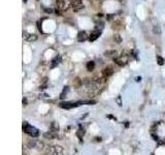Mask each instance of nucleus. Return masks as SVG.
Listing matches in <instances>:
<instances>
[{"label":"nucleus","mask_w":165,"mask_h":155,"mask_svg":"<svg viewBox=\"0 0 165 155\" xmlns=\"http://www.w3.org/2000/svg\"><path fill=\"white\" fill-rule=\"evenodd\" d=\"M23 131L25 133H27L29 136H31V138H37L39 136V131L38 129L34 127V126L30 125L28 122L24 121L23 122Z\"/></svg>","instance_id":"1"},{"label":"nucleus","mask_w":165,"mask_h":155,"mask_svg":"<svg viewBox=\"0 0 165 155\" xmlns=\"http://www.w3.org/2000/svg\"><path fill=\"white\" fill-rule=\"evenodd\" d=\"M47 155H63V148L61 146H49L46 150Z\"/></svg>","instance_id":"2"},{"label":"nucleus","mask_w":165,"mask_h":155,"mask_svg":"<svg viewBox=\"0 0 165 155\" xmlns=\"http://www.w3.org/2000/svg\"><path fill=\"white\" fill-rule=\"evenodd\" d=\"M56 5L57 8L60 10H67L71 5L70 0H56Z\"/></svg>","instance_id":"3"},{"label":"nucleus","mask_w":165,"mask_h":155,"mask_svg":"<svg viewBox=\"0 0 165 155\" xmlns=\"http://www.w3.org/2000/svg\"><path fill=\"white\" fill-rule=\"evenodd\" d=\"M60 108H62V109H66V110H69V109H73V108H77L79 107V102H63L59 104Z\"/></svg>","instance_id":"4"},{"label":"nucleus","mask_w":165,"mask_h":155,"mask_svg":"<svg viewBox=\"0 0 165 155\" xmlns=\"http://www.w3.org/2000/svg\"><path fill=\"white\" fill-rule=\"evenodd\" d=\"M70 3H71V6L74 12H79L81 10L84 8L83 0H70Z\"/></svg>","instance_id":"5"},{"label":"nucleus","mask_w":165,"mask_h":155,"mask_svg":"<svg viewBox=\"0 0 165 155\" xmlns=\"http://www.w3.org/2000/svg\"><path fill=\"white\" fill-rule=\"evenodd\" d=\"M101 32L102 31H100V30L94 29L93 31H92V33L90 34V36H89V41H95L96 39L101 35Z\"/></svg>","instance_id":"6"},{"label":"nucleus","mask_w":165,"mask_h":155,"mask_svg":"<svg viewBox=\"0 0 165 155\" xmlns=\"http://www.w3.org/2000/svg\"><path fill=\"white\" fill-rule=\"evenodd\" d=\"M60 62H61V56L57 55L56 57H54L52 62H51V68H55L57 65H59Z\"/></svg>","instance_id":"7"},{"label":"nucleus","mask_w":165,"mask_h":155,"mask_svg":"<svg viewBox=\"0 0 165 155\" xmlns=\"http://www.w3.org/2000/svg\"><path fill=\"white\" fill-rule=\"evenodd\" d=\"M87 39H89V37L85 31H79V33H77V40H79V43L87 40Z\"/></svg>","instance_id":"8"},{"label":"nucleus","mask_w":165,"mask_h":155,"mask_svg":"<svg viewBox=\"0 0 165 155\" xmlns=\"http://www.w3.org/2000/svg\"><path fill=\"white\" fill-rule=\"evenodd\" d=\"M114 61H115L119 66H124L127 63V60L124 59V56H121L119 58H114Z\"/></svg>","instance_id":"9"},{"label":"nucleus","mask_w":165,"mask_h":155,"mask_svg":"<svg viewBox=\"0 0 165 155\" xmlns=\"http://www.w3.org/2000/svg\"><path fill=\"white\" fill-rule=\"evenodd\" d=\"M112 73H114V69H112V67H110V66H108V67H105L104 69L102 70V75L104 78L110 77Z\"/></svg>","instance_id":"10"},{"label":"nucleus","mask_w":165,"mask_h":155,"mask_svg":"<svg viewBox=\"0 0 165 155\" xmlns=\"http://www.w3.org/2000/svg\"><path fill=\"white\" fill-rule=\"evenodd\" d=\"M43 136L46 139H48V140H54V139H56V133H55V131L49 130V131H47V132L43 133Z\"/></svg>","instance_id":"11"},{"label":"nucleus","mask_w":165,"mask_h":155,"mask_svg":"<svg viewBox=\"0 0 165 155\" xmlns=\"http://www.w3.org/2000/svg\"><path fill=\"white\" fill-rule=\"evenodd\" d=\"M86 67L88 71H92V70L94 69V67H95V62H94V61H89L86 64Z\"/></svg>","instance_id":"12"},{"label":"nucleus","mask_w":165,"mask_h":155,"mask_svg":"<svg viewBox=\"0 0 165 155\" xmlns=\"http://www.w3.org/2000/svg\"><path fill=\"white\" fill-rule=\"evenodd\" d=\"M104 55L108 56V57H114V58H116V56H117V52L114 51V50H107V51L104 52Z\"/></svg>","instance_id":"13"},{"label":"nucleus","mask_w":165,"mask_h":155,"mask_svg":"<svg viewBox=\"0 0 165 155\" xmlns=\"http://www.w3.org/2000/svg\"><path fill=\"white\" fill-rule=\"evenodd\" d=\"M84 134H85V128H84V127H81V126H79V130L77 131V138H79V139H81L83 136H84Z\"/></svg>","instance_id":"14"},{"label":"nucleus","mask_w":165,"mask_h":155,"mask_svg":"<svg viewBox=\"0 0 165 155\" xmlns=\"http://www.w3.org/2000/svg\"><path fill=\"white\" fill-rule=\"evenodd\" d=\"M68 91H69V86H65V87L63 88L62 93L60 94V98H61V99H63V98L65 97V95H66L67 93H68Z\"/></svg>","instance_id":"15"},{"label":"nucleus","mask_w":165,"mask_h":155,"mask_svg":"<svg viewBox=\"0 0 165 155\" xmlns=\"http://www.w3.org/2000/svg\"><path fill=\"white\" fill-rule=\"evenodd\" d=\"M51 130H52V131L59 130V125H58L56 122H52V124H51Z\"/></svg>","instance_id":"16"},{"label":"nucleus","mask_w":165,"mask_h":155,"mask_svg":"<svg viewBox=\"0 0 165 155\" xmlns=\"http://www.w3.org/2000/svg\"><path fill=\"white\" fill-rule=\"evenodd\" d=\"M81 84H83V82L79 80V78H75V79L73 80V86H75V87H79Z\"/></svg>","instance_id":"17"},{"label":"nucleus","mask_w":165,"mask_h":155,"mask_svg":"<svg viewBox=\"0 0 165 155\" xmlns=\"http://www.w3.org/2000/svg\"><path fill=\"white\" fill-rule=\"evenodd\" d=\"M114 40H115V43H117V44H121V43H122V37L120 36L119 34H115V35H114Z\"/></svg>","instance_id":"18"},{"label":"nucleus","mask_w":165,"mask_h":155,"mask_svg":"<svg viewBox=\"0 0 165 155\" xmlns=\"http://www.w3.org/2000/svg\"><path fill=\"white\" fill-rule=\"evenodd\" d=\"M36 39H37V36H36L35 34H30V35H28V37H27V41H35Z\"/></svg>","instance_id":"19"},{"label":"nucleus","mask_w":165,"mask_h":155,"mask_svg":"<svg viewBox=\"0 0 165 155\" xmlns=\"http://www.w3.org/2000/svg\"><path fill=\"white\" fill-rule=\"evenodd\" d=\"M157 62H158L159 65L162 66L163 64H164V59H163V57H161V56H157Z\"/></svg>","instance_id":"20"},{"label":"nucleus","mask_w":165,"mask_h":155,"mask_svg":"<svg viewBox=\"0 0 165 155\" xmlns=\"http://www.w3.org/2000/svg\"><path fill=\"white\" fill-rule=\"evenodd\" d=\"M153 30H154V33L155 34H160L161 33V29H160V27L159 26H154Z\"/></svg>","instance_id":"21"},{"label":"nucleus","mask_w":165,"mask_h":155,"mask_svg":"<svg viewBox=\"0 0 165 155\" xmlns=\"http://www.w3.org/2000/svg\"><path fill=\"white\" fill-rule=\"evenodd\" d=\"M117 104H119L120 107L122 106V98H121V96H118V98H117Z\"/></svg>","instance_id":"22"},{"label":"nucleus","mask_w":165,"mask_h":155,"mask_svg":"<svg viewBox=\"0 0 165 155\" xmlns=\"http://www.w3.org/2000/svg\"><path fill=\"white\" fill-rule=\"evenodd\" d=\"M55 12L57 14V16H61V14H62V12H61V10H58V8H56V10H55Z\"/></svg>","instance_id":"23"},{"label":"nucleus","mask_w":165,"mask_h":155,"mask_svg":"<svg viewBox=\"0 0 165 155\" xmlns=\"http://www.w3.org/2000/svg\"><path fill=\"white\" fill-rule=\"evenodd\" d=\"M45 12H50V14H51V12H53V10H51V8H45Z\"/></svg>","instance_id":"24"},{"label":"nucleus","mask_w":165,"mask_h":155,"mask_svg":"<svg viewBox=\"0 0 165 155\" xmlns=\"http://www.w3.org/2000/svg\"><path fill=\"white\" fill-rule=\"evenodd\" d=\"M37 27H38V29H39V31H40V32H42V31H41V27H40V22H37Z\"/></svg>","instance_id":"25"},{"label":"nucleus","mask_w":165,"mask_h":155,"mask_svg":"<svg viewBox=\"0 0 165 155\" xmlns=\"http://www.w3.org/2000/svg\"><path fill=\"white\" fill-rule=\"evenodd\" d=\"M27 102H27V99L24 97V98H23V104H24V106H26Z\"/></svg>","instance_id":"26"},{"label":"nucleus","mask_w":165,"mask_h":155,"mask_svg":"<svg viewBox=\"0 0 165 155\" xmlns=\"http://www.w3.org/2000/svg\"><path fill=\"white\" fill-rule=\"evenodd\" d=\"M119 24H120V22H117V29H118V26H119ZM112 29H116L115 25H112Z\"/></svg>","instance_id":"27"},{"label":"nucleus","mask_w":165,"mask_h":155,"mask_svg":"<svg viewBox=\"0 0 165 155\" xmlns=\"http://www.w3.org/2000/svg\"><path fill=\"white\" fill-rule=\"evenodd\" d=\"M112 17H114V16H112V15H110V16H107V19L108 20H112Z\"/></svg>","instance_id":"28"},{"label":"nucleus","mask_w":165,"mask_h":155,"mask_svg":"<svg viewBox=\"0 0 165 155\" xmlns=\"http://www.w3.org/2000/svg\"><path fill=\"white\" fill-rule=\"evenodd\" d=\"M23 2H25V3H26V2H27V0H23Z\"/></svg>","instance_id":"29"}]
</instances>
